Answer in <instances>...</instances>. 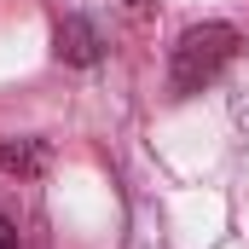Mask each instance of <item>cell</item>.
I'll return each mask as SVG.
<instances>
[{
	"label": "cell",
	"instance_id": "6da1fadb",
	"mask_svg": "<svg viewBox=\"0 0 249 249\" xmlns=\"http://www.w3.org/2000/svg\"><path fill=\"white\" fill-rule=\"evenodd\" d=\"M232 58H238V29L232 23H191L186 35L174 41L168 81H174V93H203Z\"/></svg>",
	"mask_w": 249,
	"mask_h": 249
},
{
	"label": "cell",
	"instance_id": "7a4b0ae2",
	"mask_svg": "<svg viewBox=\"0 0 249 249\" xmlns=\"http://www.w3.org/2000/svg\"><path fill=\"white\" fill-rule=\"evenodd\" d=\"M58 58H70V64H93V58H99V35H93L87 18L58 23Z\"/></svg>",
	"mask_w": 249,
	"mask_h": 249
},
{
	"label": "cell",
	"instance_id": "3957f363",
	"mask_svg": "<svg viewBox=\"0 0 249 249\" xmlns=\"http://www.w3.org/2000/svg\"><path fill=\"white\" fill-rule=\"evenodd\" d=\"M0 168H6V174H41V168H47V151H41V145H12V139H0Z\"/></svg>",
	"mask_w": 249,
	"mask_h": 249
},
{
	"label": "cell",
	"instance_id": "277c9868",
	"mask_svg": "<svg viewBox=\"0 0 249 249\" xmlns=\"http://www.w3.org/2000/svg\"><path fill=\"white\" fill-rule=\"evenodd\" d=\"M0 249H18V226H12L6 214H0Z\"/></svg>",
	"mask_w": 249,
	"mask_h": 249
}]
</instances>
